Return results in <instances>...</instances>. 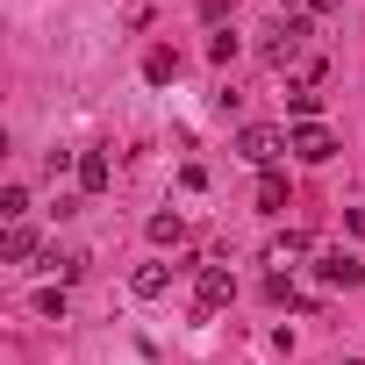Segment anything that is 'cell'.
Instances as JSON below:
<instances>
[{
    "mask_svg": "<svg viewBox=\"0 0 365 365\" xmlns=\"http://www.w3.org/2000/svg\"><path fill=\"white\" fill-rule=\"evenodd\" d=\"M143 79H150V86L179 79V58H172V51H150V58H143Z\"/></svg>",
    "mask_w": 365,
    "mask_h": 365,
    "instance_id": "obj_11",
    "label": "cell"
},
{
    "mask_svg": "<svg viewBox=\"0 0 365 365\" xmlns=\"http://www.w3.org/2000/svg\"><path fill=\"white\" fill-rule=\"evenodd\" d=\"M230 294H237L230 265H201V279H194V308H201V315H215V308H230Z\"/></svg>",
    "mask_w": 365,
    "mask_h": 365,
    "instance_id": "obj_4",
    "label": "cell"
},
{
    "mask_svg": "<svg viewBox=\"0 0 365 365\" xmlns=\"http://www.w3.org/2000/svg\"><path fill=\"white\" fill-rule=\"evenodd\" d=\"M301 251H308V237H301V230H287V237H272V251H265V265H294Z\"/></svg>",
    "mask_w": 365,
    "mask_h": 365,
    "instance_id": "obj_10",
    "label": "cell"
},
{
    "mask_svg": "<svg viewBox=\"0 0 365 365\" xmlns=\"http://www.w3.org/2000/svg\"><path fill=\"white\" fill-rule=\"evenodd\" d=\"M108 187H115L108 150H79V194H108Z\"/></svg>",
    "mask_w": 365,
    "mask_h": 365,
    "instance_id": "obj_6",
    "label": "cell"
},
{
    "mask_svg": "<svg viewBox=\"0 0 365 365\" xmlns=\"http://www.w3.org/2000/svg\"><path fill=\"white\" fill-rule=\"evenodd\" d=\"M287 136H294V158H308V165L336 158V129H329V122H294Z\"/></svg>",
    "mask_w": 365,
    "mask_h": 365,
    "instance_id": "obj_3",
    "label": "cell"
},
{
    "mask_svg": "<svg viewBox=\"0 0 365 365\" xmlns=\"http://www.w3.org/2000/svg\"><path fill=\"white\" fill-rule=\"evenodd\" d=\"M287 108H294V122H315V115H322V93H308V86H287Z\"/></svg>",
    "mask_w": 365,
    "mask_h": 365,
    "instance_id": "obj_12",
    "label": "cell"
},
{
    "mask_svg": "<svg viewBox=\"0 0 365 365\" xmlns=\"http://www.w3.org/2000/svg\"><path fill=\"white\" fill-rule=\"evenodd\" d=\"M36 308H43V315L58 322V315H65V287H43V294H36Z\"/></svg>",
    "mask_w": 365,
    "mask_h": 365,
    "instance_id": "obj_15",
    "label": "cell"
},
{
    "mask_svg": "<svg viewBox=\"0 0 365 365\" xmlns=\"http://www.w3.org/2000/svg\"><path fill=\"white\" fill-rule=\"evenodd\" d=\"M179 237H187L179 215H150V244H179Z\"/></svg>",
    "mask_w": 365,
    "mask_h": 365,
    "instance_id": "obj_14",
    "label": "cell"
},
{
    "mask_svg": "<svg viewBox=\"0 0 365 365\" xmlns=\"http://www.w3.org/2000/svg\"><path fill=\"white\" fill-rule=\"evenodd\" d=\"M344 365H365V358H344Z\"/></svg>",
    "mask_w": 365,
    "mask_h": 365,
    "instance_id": "obj_17",
    "label": "cell"
},
{
    "mask_svg": "<svg viewBox=\"0 0 365 365\" xmlns=\"http://www.w3.org/2000/svg\"><path fill=\"white\" fill-rule=\"evenodd\" d=\"M315 279H322V287H358L365 265H358L351 251H322V258H315Z\"/></svg>",
    "mask_w": 365,
    "mask_h": 365,
    "instance_id": "obj_5",
    "label": "cell"
},
{
    "mask_svg": "<svg viewBox=\"0 0 365 365\" xmlns=\"http://www.w3.org/2000/svg\"><path fill=\"white\" fill-rule=\"evenodd\" d=\"M308 8H315V15H336V0H308Z\"/></svg>",
    "mask_w": 365,
    "mask_h": 365,
    "instance_id": "obj_16",
    "label": "cell"
},
{
    "mask_svg": "<svg viewBox=\"0 0 365 365\" xmlns=\"http://www.w3.org/2000/svg\"><path fill=\"white\" fill-rule=\"evenodd\" d=\"M237 150H244L251 165H265V172H272V165L294 150V136H287V129H272V122H251V129L237 136Z\"/></svg>",
    "mask_w": 365,
    "mask_h": 365,
    "instance_id": "obj_1",
    "label": "cell"
},
{
    "mask_svg": "<svg viewBox=\"0 0 365 365\" xmlns=\"http://www.w3.org/2000/svg\"><path fill=\"white\" fill-rule=\"evenodd\" d=\"M258 215H287V179H279V172L258 179Z\"/></svg>",
    "mask_w": 365,
    "mask_h": 365,
    "instance_id": "obj_7",
    "label": "cell"
},
{
    "mask_svg": "<svg viewBox=\"0 0 365 365\" xmlns=\"http://www.w3.org/2000/svg\"><path fill=\"white\" fill-rule=\"evenodd\" d=\"M0 215L22 222V215H29V187H0Z\"/></svg>",
    "mask_w": 365,
    "mask_h": 365,
    "instance_id": "obj_13",
    "label": "cell"
},
{
    "mask_svg": "<svg viewBox=\"0 0 365 365\" xmlns=\"http://www.w3.org/2000/svg\"><path fill=\"white\" fill-rule=\"evenodd\" d=\"M0 258H8V265H22V258H36V230H8V244H0Z\"/></svg>",
    "mask_w": 365,
    "mask_h": 365,
    "instance_id": "obj_9",
    "label": "cell"
},
{
    "mask_svg": "<svg viewBox=\"0 0 365 365\" xmlns=\"http://www.w3.org/2000/svg\"><path fill=\"white\" fill-rule=\"evenodd\" d=\"M129 287H136L143 301H158V294L172 287V265H136V279H129Z\"/></svg>",
    "mask_w": 365,
    "mask_h": 365,
    "instance_id": "obj_8",
    "label": "cell"
},
{
    "mask_svg": "<svg viewBox=\"0 0 365 365\" xmlns=\"http://www.w3.org/2000/svg\"><path fill=\"white\" fill-rule=\"evenodd\" d=\"M308 36H315L308 22H272V29H265V65H294Z\"/></svg>",
    "mask_w": 365,
    "mask_h": 365,
    "instance_id": "obj_2",
    "label": "cell"
}]
</instances>
